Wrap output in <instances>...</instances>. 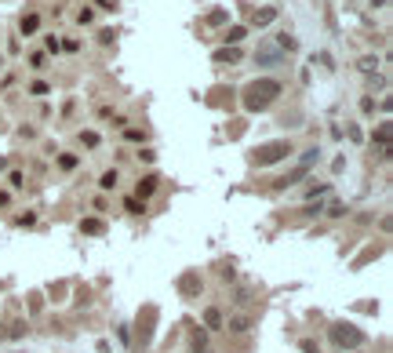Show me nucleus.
Returning <instances> with one entry per match:
<instances>
[{"instance_id":"obj_1","label":"nucleus","mask_w":393,"mask_h":353,"mask_svg":"<svg viewBox=\"0 0 393 353\" xmlns=\"http://www.w3.org/2000/svg\"><path fill=\"white\" fill-rule=\"evenodd\" d=\"M277 95H280V84H277V80H255V84L244 88V106H248V109H266Z\"/></svg>"},{"instance_id":"obj_2","label":"nucleus","mask_w":393,"mask_h":353,"mask_svg":"<svg viewBox=\"0 0 393 353\" xmlns=\"http://www.w3.org/2000/svg\"><path fill=\"white\" fill-rule=\"evenodd\" d=\"M284 153H292V146H288V142H266V146H259V150H255V164H262V168H266V164H277Z\"/></svg>"},{"instance_id":"obj_3","label":"nucleus","mask_w":393,"mask_h":353,"mask_svg":"<svg viewBox=\"0 0 393 353\" xmlns=\"http://www.w3.org/2000/svg\"><path fill=\"white\" fill-rule=\"evenodd\" d=\"M331 342H335V346H360V342H364V335H360V331L357 328H350V324H335V328H331Z\"/></svg>"},{"instance_id":"obj_4","label":"nucleus","mask_w":393,"mask_h":353,"mask_svg":"<svg viewBox=\"0 0 393 353\" xmlns=\"http://www.w3.org/2000/svg\"><path fill=\"white\" fill-rule=\"evenodd\" d=\"M277 18V7H262V11H255V18H251V22L255 26H269Z\"/></svg>"},{"instance_id":"obj_5","label":"nucleus","mask_w":393,"mask_h":353,"mask_svg":"<svg viewBox=\"0 0 393 353\" xmlns=\"http://www.w3.org/2000/svg\"><path fill=\"white\" fill-rule=\"evenodd\" d=\"M237 59H240L237 48H219V51H215V62H237Z\"/></svg>"},{"instance_id":"obj_6","label":"nucleus","mask_w":393,"mask_h":353,"mask_svg":"<svg viewBox=\"0 0 393 353\" xmlns=\"http://www.w3.org/2000/svg\"><path fill=\"white\" fill-rule=\"evenodd\" d=\"M222 40H226V48H229V44H240V40H244V26H233V30L222 36Z\"/></svg>"},{"instance_id":"obj_7","label":"nucleus","mask_w":393,"mask_h":353,"mask_svg":"<svg viewBox=\"0 0 393 353\" xmlns=\"http://www.w3.org/2000/svg\"><path fill=\"white\" fill-rule=\"evenodd\" d=\"M36 26H40V18H36V15H26L22 18V33H36Z\"/></svg>"},{"instance_id":"obj_8","label":"nucleus","mask_w":393,"mask_h":353,"mask_svg":"<svg viewBox=\"0 0 393 353\" xmlns=\"http://www.w3.org/2000/svg\"><path fill=\"white\" fill-rule=\"evenodd\" d=\"M153 190H157V179H153V175L138 182V193H142V197H149V193H153Z\"/></svg>"},{"instance_id":"obj_9","label":"nucleus","mask_w":393,"mask_h":353,"mask_svg":"<svg viewBox=\"0 0 393 353\" xmlns=\"http://www.w3.org/2000/svg\"><path fill=\"white\" fill-rule=\"evenodd\" d=\"M204 324H208V328H219V324H222V313H219V310H208V313H204Z\"/></svg>"},{"instance_id":"obj_10","label":"nucleus","mask_w":393,"mask_h":353,"mask_svg":"<svg viewBox=\"0 0 393 353\" xmlns=\"http://www.w3.org/2000/svg\"><path fill=\"white\" fill-rule=\"evenodd\" d=\"M259 59H262V62H277V59H280V51H277V48H262V51H259Z\"/></svg>"},{"instance_id":"obj_11","label":"nucleus","mask_w":393,"mask_h":353,"mask_svg":"<svg viewBox=\"0 0 393 353\" xmlns=\"http://www.w3.org/2000/svg\"><path fill=\"white\" fill-rule=\"evenodd\" d=\"M113 186H117V171H106L102 175V190H113Z\"/></svg>"},{"instance_id":"obj_12","label":"nucleus","mask_w":393,"mask_h":353,"mask_svg":"<svg viewBox=\"0 0 393 353\" xmlns=\"http://www.w3.org/2000/svg\"><path fill=\"white\" fill-rule=\"evenodd\" d=\"M84 233H102V222H95V219L84 222Z\"/></svg>"},{"instance_id":"obj_13","label":"nucleus","mask_w":393,"mask_h":353,"mask_svg":"<svg viewBox=\"0 0 393 353\" xmlns=\"http://www.w3.org/2000/svg\"><path fill=\"white\" fill-rule=\"evenodd\" d=\"M208 22H211V26H219V22H226V11H211V15H208Z\"/></svg>"},{"instance_id":"obj_14","label":"nucleus","mask_w":393,"mask_h":353,"mask_svg":"<svg viewBox=\"0 0 393 353\" xmlns=\"http://www.w3.org/2000/svg\"><path fill=\"white\" fill-rule=\"evenodd\" d=\"M280 48H284V51H295V40H292V36L284 33V36H280Z\"/></svg>"},{"instance_id":"obj_15","label":"nucleus","mask_w":393,"mask_h":353,"mask_svg":"<svg viewBox=\"0 0 393 353\" xmlns=\"http://www.w3.org/2000/svg\"><path fill=\"white\" fill-rule=\"evenodd\" d=\"M302 350H306V353H321V350H317V342H310V339L302 342Z\"/></svg>"},{"instance_id":"obj_16","label":"nucleus","mask_w":393,"mask_h":353,"mask_svg":"<svg viewBox=\"0 0 393 353\" xmlns=\"http://www.w3.org/2000/svg\"><path fill=\"white\" fill-rule=\"evenodd\" d=\"M98 4H106V7H109V11H113V7H117V0H98Z\"/></svg>"}]
</instances>
